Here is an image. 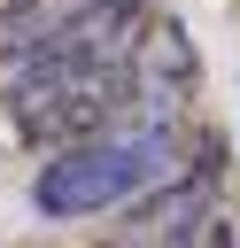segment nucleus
<instances>
[{
	"mask_svg": "<svg viewBox=\"0 0 240 248\" xmlns=\"http://www.w3.org/2000/svg\"><path fill=\"white\" fill-rule=\"evenodd\" d=\"M163 163H170V132H163V124H147V132H132V140H77V147H62V155L39 170L31 202H39L46 217H93V209L139 202V194L163 178Z\"/></svg>",
	"mask_w": 240,
	"mask_h": 248,
	"instance_id": "1",
	"label": "nucleus"
},
{
	"mask_svg": "<svg viewBox=\"0 0 240 248\" xmlns=\"http://www.w3.org/2000/svg\"><path fill=\"white\" fill-rule=\"evenodd\" d=\"M139 16H147V0H85L62 23H46L15 54V70H101V62H132Z\"/></svg>",
	"mask_w": 240,
	"mask_h": 248,
	"instance_id": "3",
	"label": "nucleus"
},
{
	"mask_svg": "<svg viewBox=\"0 0 240 248\" xmlns=\"http://www.w3.org/2000/svg\"><path fill=\"white\" fill-rule=\"evenodd\" d=\"M132 62H101V70H15L8 108L23 140H85L101 132L124 101H132Z\"/></svg>",
	"mask_w": 240,
	"mask_h": 248,
	"instance_id": "2",
	"label": "nucleus"
},
{
	"mask_svg": "<svg viewBox=\"0 0 240 248\" xmlns=\"http://www.w3.org/2000/svg\"><path fill=\"white\" fill-rule=\"evenodd\" d=\"M23 8H39V0H0V16H23Z\"/></svg>",
	"mask_w": 240,
	"mask_h": 248,
	"instance_id": "5",
	"label": "nucleus"
},
{
	"mask_svg": "<svg viewBox=\"0 0 240 248\" xmlns=\"http://www.w3.org/2000/svg\"><path fill=\"white\" fill-rule=\"evenodd\" d=\"M194 248H232V232H225V225H209V232H194Z\"/></svg>",
	"mask_w": 240,
	"mask_h": 248,
	"instance_id": "4",
	"label": "nucleus"
}]
</instances>
